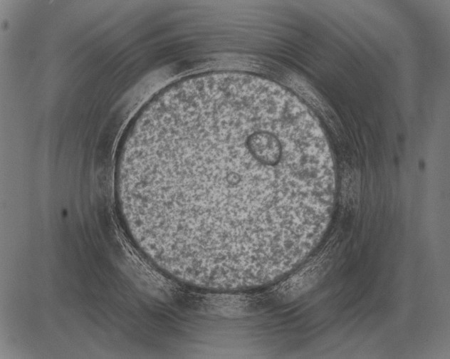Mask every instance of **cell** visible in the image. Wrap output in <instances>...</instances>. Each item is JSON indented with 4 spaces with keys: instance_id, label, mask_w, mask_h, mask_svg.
Here are the masks:
<instances>
[{
    "instance_id": "6da1fadb",
    "label": "cell",
    "mask_w": 450,
    "mask_h": 359,
    "mask_svg": "<svg viewBox=\"0 0 450 359\" xmlns=\"http://www.w3.org/2000/svg\"><path fill=\"white\" fill-rule=\"evenodd\" d=\"M122 191L170 256L260 259L333 202L334 163L315 117L268 80L214 73L172 85L135 120Z\"/></svg>"
}]
</instances>
